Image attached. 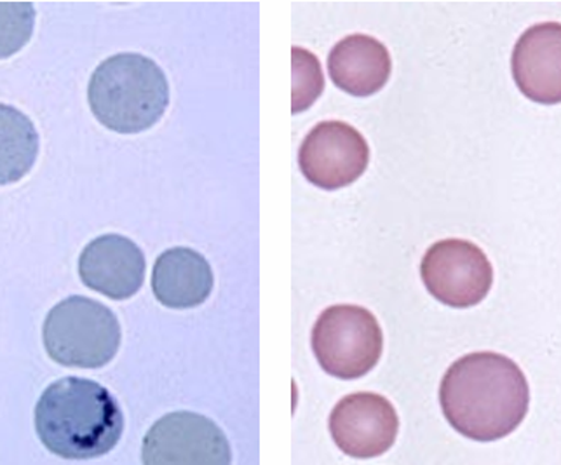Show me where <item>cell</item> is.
<instances>
[{
    "label": "cell",
    "instance_id": "cell-14",
    "mask_svg": "<svg viewBox=\"0 0 561 465\" xmlns=\"http://www.w3.org/2000/svg\"><path fill=\"white\" fill-rule=\"evenodd\" d=\"M41 138L22 111L0 105V187L25 178L37 161Z\"/></svg>",
    "mask_w": 561,
    "mask_h": 465
},
{
    "label": "cell",
    "instance_id": "cell-5",
    "mask_svg": "<svg viewBox=\"0 0 561 465\" xmlns=\"http://www.w3.org/2000/svg\"><path fill=\"white\" fill-rule=\"evenodd\" d=\"M311 344L319 367L328 375L356 381L379 363L382 328L368 309L333 305L316 321Z\"/></svg>",
    "mask_w": 561,
    "mask_h": 465
},
{
    "label": "cell",
    "instance_id": "cell-3",
    "mask_svg": "<svg viewBox=\"0 0 561 465\" xmlns=\"http://www.w3.org/2000/svg\"><path fill=\"white\" fill-rule=\"evenodd\" d=\"M93 116L111 131L137 135L164 116L170 105L167 73L138 53H121L100 63L88 88Z\"/></svg>",
    "mask_w": 561,
    "mask_h": 465
},
{
    "label": "cell",
    "instance_id": "cell-6",
    "mask_svg": "<svg viewBox=\"0 0 561 465\" xmlns=\"http://www.w3.org/2000/svg\"><path fill=\"white\" fill-rule=\"evenodd\" d=\"M425 290L448 307L469 309L489 297L493 269L485 252L466 240L434 243L421 264Z\"/></svg>",
    "mask_w": 561,
    "mask_h": 465
},
{
    "label": "cell",
    "instance_id": "cell-13",
    "mask_svg": "<svg viewBox=\"0 0 561 465\" xmlns=\"http://www.w3.org/2000/svg\"><path fill=\"white\" fill-rule=\"evenodd\" d=\"M213 290V270L205 256L191 248H171L153 265L152 291L164 307H199Z\"/></svg>",
    "mask_w": 561,
    "mask_h": 465
},
{
    "label": "cell",
    "instance_id": "cell-2",
    "mask_svg": "<svg viewBox=\"0 0 561 465\" xmlns=\"http://www.w3.org/2000/svg\"><path fill=\"white\" fill-rule=\"evenodd\" d=\"M35 431L56 457L91 461L117 446L124 415L108 388L90 379L67 376L53 382L38 399Z\"/></svg>",
    "mask_w": 561,
    "mask_h": 465
},
{
    "label": "cell",
    "instance_id": "cell-12",
    "mask_svg": "<svg viewBox=\"0 0 561 465\" xmlns=\"http://www.w3.org/2000/svg\"><path fill=\"white\" fill-rule=\"evenodd\" d=\"M391 70L387 47L370 35H350L328 55V72L333 84L353 96L379 93L391 78Z\"/></svg>",
    "mask_w": 561,
    "mask_h": 465
},
{
    "label": "cell",
    "instance_id": "cell-8",
    "mask_svg": "<svg viewBox=\"0 0 561 465\" xmlns=\"http://www.w3.org/2000/svg\"><path fill=\"white\" fill-rule=\"evenodd\" d=\"M370 163V147L353 126L341 120L319 123L298 150V166L312 185L336 190L362 178Z\"/></svg>",
    "mask_w": 561,
    "mask_h": 465
},
{
    "label": "cell",
    "instance_id": "cell-7",
    "mask_svg": "<svg viewBox=\"0 0 561 465\" xmlns=\"http://www.w3.org/2000/svg\"><path fill=\"white\" fill-rule=\"evenodd\" d=\"M141 461L147 465H229L232 452L217 423L203 415L176 411L150 427Z\"/></svg>",
    "mask_w": 561,
    "mask_h": 465
},
{
    "label": "cell",
    "instance_id": "cell-4",
    "mask_svg": "<svg viewBox=\"0 0 561 465\" xmlns=\"http://www.w3.org/2000/svg\"><path fill=\"white\" fill-rule=\"evenodd\" d=\"M43 340L49 358L61 367L99 370L117 354L123 332L119 319L106 305L73 295L49 311Z\"/></svg>",
    "mask_w": 561,
    "mask_h": 465
},
{
    "label": "cell",
    "instance_id": "cell-15",
    "mask_svg": "<svg viewBox=\"0 0 561 465\" xmlns=\"http://www.w3.org/2000/svg\"><path fill=\"white\" fill-rule=\"evenodd\" d=\"M34 26L32 2H0V60L22 51L31 43Z\"/></svg>",
    "mask_w": 561,
    "mask_h": 465
},
{
    "label": "cell",
    "instance_id": "cell-9",
    "mask_svg": "<svg viewBox=\"0 0 561 465\" xmlns=\"http://www.w3.org/2000/svg\"><path fill=\"white\" fill-rule=\"evenodd\" d=\"M330 432L345 455L380 457L396 443L400 417L387 397L377 393H354L336 403L330 415Z\"/></svg>",
    "mask_w": 561,
    "mask_h": 465
},
{
    "label": "cell",
    "instance_id": "cell-16",
    "mask_svg": "<svg viewBox=\"0 0 561 465\" xmlns=\"http://www.w3.org/2000/svg\"><path fill=\"white\" fill-rule=\"evenodd\" d=\"M294 114L307 111L323 91L324 79L312 53L294 47Z\"/></svg>",
    "mask_w": 561,
    "mask_h": 465
},
{
    "label": "cell",
    "instance_id": "cell-1",
    "mask_svg": "<svg viewBox=\"0 0 561 465\" xmlns=\"http://www.w3.org/2000/svg\"><path fill=\"white\" fill-rule=\"evenodd\" d=\"M439 403L459 434L490 443L522 426L530 408V387L513 359L481 350L448 368L439 385Z\"/></svg>",
    "mask_w": 561,
    "mask_h": 465
},
{
    "label": "cell",
    "instance_id": "cell-10",
    "mask_svg": "<svg viewBox=\"0 0 561 465\" xmlns=\"http://www.w3.org/2000/svg\"><path fill=\"white\" fill-rule=\"evenodd\" d=\"M511 70L518 90L531 102L561 103V23H537L519 35Z\"/></svg>",
    "mask_w": 561,
    "mask_h": 465
},
{
    "label": "cell",
    "instance_id": "cell-11",
    "mask_svg": "<svg viewBox=\"0 0 561 465\" xmlns=\"http://www.w3.org/2000/svg\"><path fill=\"white\" fill-rule=\"evenodd\" d=\"M144 252L128 237L106 234L91 241L79 258V276L90 290L106 299L128 300L144 284Z\"/></svg>",
    "mask_w": 561,
    "mask_h": 465
}]
</instances>
